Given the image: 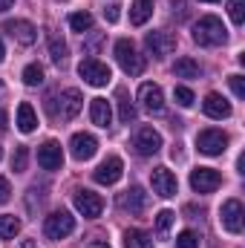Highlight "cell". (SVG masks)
<instances>
[{"instance_id": "1", "label": "cell", "mask_w": 245, "mask_h": 248, "mask_svg": "<svg viewBox=\"0 0 245 248\" xmlns=\"http://www.w3.org/2000/svg\"><path fill=\"white\" fill-rule=\"evenodd\" d=\"M193 41H196L199 46H219V44L228 41V29L222 26L219 17L205 15V17H199V20L193 23Z\"/></svg>"}, {"instance_id": "2", "label": "cell", "mask_w": 245, "mask_h": 248, "mask_svg": "<svg viewBox=\"0 0 245 248\" xmlns=\"http://www.w3.org/2000/svg\"><path fill=\"white\" fill-rule=\"evenodd\" d=\"M52 101H58V107H49V113H52L55 122H72V119L81 113V107H84V95H81V90H75V87L63 90L61 95L52 98Z\"/></svg>"}, {"instance_id": "3", "label": "cell", "mask_w": 245, "mask_h": 248, "mask_svg": "<svg viewBox=\"0 0 245 248\" xmlns=\"http://www.w3.org/2000/svg\"><path fill=\"white\" fill-rule=\"evenodd\" d=\"M116 61H119V66H122L127 75H133V78L144 72V58L138 55L136 44H133V41H127V38L116 41Z\"/></svg>"}, {"instance_id": "4", "label": "cell", "mask_w": 245, "mask_h": 248, "mask_svg": "<svg viewBox=\"0 0 245 248\" xmlns=\"http://www.w3.org/2000/svg\"><path fill=\"white\" fill-rule=\"evenodd\" d=\"M78 75H81L84 84H90V87H107L110 78H113L110 66L104 61H98V58H84V61L78 63Z\"/></svg>"}, {"instance_id": "5", "label": "cell", "mask_w": 245, "mask_h": 248, "mask_svg": "<svg viewBox=\"0 0 245 248\" xmlns=\"http://www.w3.org/2000/svg\"><path fill=\"white\" fill-rule=\"evenodd\" d=\"M75 231V217H69L66 211H55L44 219V234L46 240H66Z\"/></svg>"}, {"instance_id": "6", "label": "cell", "mask_w": 245, "mask_h": 248, "mask_svg": "<svg viewBox=\"0 0 245 248\" xmlns=\"http://www.w3.org/2000/svg\"><path fill=\"white\" fill-rule=\"evenodd\" d=\"M219 222L228 234H243V225H245V208L240 199H228L222 202V211H219Z\"/></svg>"}, {"instance_id": "7", "label": "cell", "mask_w": 245, "mask_h": 248, "mask_svg": "<svg viewBox=\"0 0 245 248\" xmlns=\"http://www.w3.org/2000/svg\"><path fill=\"white\" fill-rule=\"evenodd\" d=\"M196 150L205 156H219L228 150V136L222 130H202L196 136Z\"/></svg>"}, {"instance_id": "8", "label": "cell", "mask_w": 245, "mask_h": 248, "mask_svg": "<svg viewBox=\"0 0 245 248\" xmlns=\"http://www.w3.org/2000/svg\"><path fill=\"white\" fill-rule=\"evenodd\" d=\"M150 185H153V193L162 196V199H170V196H176V190H179V182H176V176H173L170 168H156V170L150 173Z\"/></svg>"}, {"instance_id": "9", "label": "cell", "mask_w": 245, "mask_h": 248, "mask_svg": "<svg viewBox=\"0 0 245 248\" xmlns=\"http://www.w3.org/2000/svg\"><path fill=\"white\" fill-rule=\"evenodd\" d=\"M124 173V162L119 156H107L95 170H92V179L98 182V185H116L119 179H122Z\"/></svg>"}, {"instance_id": "10", "label": "cell", "mask_w": 245, "mask_h": 248, "mask_svg": "<svg viewBox=\"0 0 245 248\" xmlns=\"http://www.w3.org/2000/svg\"><path fill=\"white\" fill-rule=\"evenodd\" d=\"M219 185H222L219 170H214V168H196V170H190V187L196 193H214Z\"/></svg>"}, {"instance_id": "11", "label": "cell", "mask_w": 245, "mask_h": 248, "mask_svg": "<svg viewBox=\"0 0 245 248\" xmlns=\"http://www.w3.org/2000/svg\"><path fill=\"white\" fill-rule=\"evenodd\" d=\"M133 147H136L138 156H156L162 150V136L153 127H138V133L133 139Z\"/></svg>"}, {"instance_id": "12", "label": "cell", "mask_w": 245, "mask_h": 248, "mask_svg": "<svg viewBox=\"0 0 245 248\" xmlns=\"http://www.w3.org/2000/svg\"><path fill=\"white\" fill-rule=\"evenodd\" d=\"M72 202H75V211L84 214L87 219H95L104 211V199L98 193H92V190H75V199Z\"/></svg>"}, {"instance_id": "13", "label": "cell", "mask_w": 245, "mask_h": 248, "mask_svg": "<svg viewBox=\"0 0 245 248\" xmlns=\"http://www.w3.org/2000/svg\"><path fill=\"white\" fill-rule=\"evenodd\" d=\"M144 46H147V52L153 58H165V55H170L176 49V38L170 32H147Z\"/></svg>"}, {"instance_id": "14", "label": "cell", "mask_w": 245, "mask_h": 248, "mask_svg": "<svg viewBox=\"0 0 245 248\" xmlns=\"http://www.w3.org/2000/svg\"><path fill=\"white\" fill-rule=\"evenodd\" d=\"M69 150H72V156L78 162H87V159H92L98 153V139L92 133H75L69 139Z\"/></svg>"}, {"instance_id": "15", "label": "cell", "mask_w": 245, "mask_h": 248, "mask_svg": "<svg viewBox=\"0 0 245 248\" xmlns=\"http://www.w3.org/2000/svg\"><path fill=\"white\" fill-rule=\"evenodd\" d=\"M38 165L44 170H61L63 168V150L58 141H44L38 147Z\"/></svg>"}, {"instance_id": "16", "label": "cell", "mask_w": 245, "mask_h": 248, "mask_svg": "<svg viewBox=\"0 0 245 248\" xmlns=\"http://www.w3.org/2000/svg\"><path fill=\"white\" fill-rule=\"evenodd\" d=\"M138 101L144 104L147 113H162L165 110V93L159 84H141L138 90Z\"/></svg>"}, {"instance_id": "17", "label": "cell", "mask_w": 245, "mask_h": 248, "mask_svg": "<svg viewBox=\"0 0 245 248\" xmlns=\"http://www.w3.org/2000/svg\"><path fill=\"white\" fill-rule=\"evenodd\" d=\"M3 29H6L17 44H23V46H32V44H35V38H38V29H35L29 20H9Z\"/></svg>"}, {"instance_id": "18", "label": "cell", "mask_w": 245, "mask_h": 248, "mask_svg": "<svg viewBox=\"0 0 245 248\" xmlns=\"http://www.w3.org/2000/svg\"><path fill=\"white\" fill-rule=\"evenodd\" d=\"M202 110H205V116L208 119H228L231 116V104L219 95V93H208L205 95V101H202Z\"/></svg>"}, {"instance_id": "19", "label": "cell", "mask_w": 245, "mask_h": 248, "mask_svg": "<svg viewBox=\"0 0 245 248\" xmlns=\"http://www.w3.org/2000/svg\"><path fill=\"white\" fill-rule=\"evenodd\" d=\"M122 208L130 211V214H144L147 211V193H144V187H138V185L130 187L122 196Z\"/></svg>"}, {"instance_id": "20", "label": "cell", "mask_w": 245, "mask_h": 248, "mask_svg": "<svg viewBox=\"0 0 245 248\" xmlns=\"http://www.w3.org/2000/svg\"><path fill=\"white\" fill-rule=\"evenodd\" d=\"M90 119H92V124H98V127H110V122H113L110 101L107 98H92L90 101Z\"/></svg>"}, {"instance_id": "21", "label": "cell", "mask_w": 245, "mask_h": 248, "mask_svg": "<svg viewBox=\"0 0 245 248\" xmlns=\"http://www.w3.org/2000/svg\"><path fill=\"white\" fill-rule=\"evenodd\" d=\"M153 17V0H136L130 6V23L133 26H144Z\"/></svg>"}, {"instance_id": "22", "label": "cell", "mask_w": 245, "mask_h": 248, "mask_svg": "<svg viewBox=\"0 0 245 248\" xmlns=\"http://www.w3.org/2000/svg\"><path fill=\"white\" fill-rule=\"evenodd\" d=\"M38 127V116H35V107L29 104V101H23L20 107H17V130L20 133H32Z\"/></svg>"}, {"instance_id": "23", "label": "cell", "mask_w": 245, "mask_h": 248, "mask_svg": "<svg viewBox=\"0 0 245 248\" xmlns=\"http://www.w3.org/2000/svg\"><path fill=\"white\" fill-rule=\"evenodd\" d=\"M124 248H153V237L141 228H130L124 234Z\"/></svg>"}, {"instance_id": "24", "label": "cell", "mask_w": 245, "mask_h": 248, "mask_svg": "<svg viewBox=\"0 0 245 248\" xmlns=\"http://www.w3.org/2000/svg\"><path fill=\"white\" fill-rule=\"evenodd\" d=\"M173 75L176 78H199L202 75V66L193 61V58H179L173 63Z\"/></svg>"}, {"instance_id": "25", "label": "cell", "mask_w": 245, "mask_h": 248, "mask_svg": "<svg viewBox=\"0 0 245 248\" xmlns=\"http://www.w3.org/2000/svg\"><path fill=\"white\" fill-rule=\"evenodd\" d=\"M20 234V219L15 214H0V237L3 240H15Z\"/></svg>"}, {"instance_id": "26", "label": "cell", "mask_w": 245, "mask_h": 248, "mask_svg": "<svg viewBox=\"0 0 245 248\" xmlns=\"http://www.w3.org/2000/svg\"><path fill=\"white\" fill-rule=\"evenodd\" d=\"M119 119H122V124H130L136 122V104L130 101V95H127V90H119Z\"/></svg>"}, {"instance_id": "27", "label": "cell", "mask_w": 245, "mask_h": 248, "mask_svg": "<svg viewBox=\"0 0 245 248\" xmlns=\"http://www.w3.org/2000/svg\"><path fill=\"white\" fill-rule=\"evenodd\" d=\"M66 52L69 49H66V44H63L61 38L58 35H49V55H52V61L58 63V66L66 63Z\"/></svg>"}, {"instance_id": "28", "label": "cell", "mask_w": 245, "mask_h": 248, "mask_svg": "<svg viewBox=\"0 0 245 248\" xmlns=\"http://www.w3.org/2000/svg\"><path fill=\"white\" fill-rule=\"evenodd\" d=\"M69 26H72V32H90L92 29V15L90 12H75V15H69Z\"/></svg>"}, {"instance_id": "29", "label": "cell", "mask_w": 245, "mask_h": 248, "mask_svg": "<svg viewBox=\"0 0 245 248\" xmlns=\"http://www.w3.org/2000/svg\"><path fill=\"white\" fill-rule=\"evenodd\" d=\"M173 219H176V214H173V211H159V214H156V234H159L162 240L168 237V231H170Z\"/></svg>"}, {"instance_id": "30", "label": "cell", "mask_w": 245, "mask_h": 248, "mask_svg": "<svg viewBox=\"0 0 245 248\" xmlns=\"http://www.w3.org/2000/svg\"><path fill=\"white\" fill-rule=\"evenodd\" d=\"M44 81V66L41 63H29L26 69H23V84L26 87H38Z\"/></svg>"}, {"instance_id": "31", "label": "cell", "mask_w": 245, "mask_h": 248, "mask_svg": "<svg viewBox=\"0 0 245 248\" xmlns=\"http://www.w3.org/2000/svg\"><path fill=\"white\" fill-rule=\"evenodd\" d=\"M26 162H29V147L20 144V147L15 150V156H12V170H15V173H23V170H26Z\"/></svg>"}, {"instance_id": "32", "label": "cell", "mask_w": 245, "mask_h": 248, "mask_svg": "<svg viewBox=\"0 0 245 248\" xmlns=\"http://www.w3.org/2000/svg\"><path fill=\"white\" fill-rule=\"evenodd\" d=\"M228 15L237 26L245 23V0H228Z\"/></svg>"}, {"instance_id": "33", "label": "cell", "mask_w": 245, "mask_h": 248, "mask_svg": "<svg viewBox=\"0 0 245 248\" xmlns=\"http://www.w3.org/2000/svg\"><path fill=\"white\" fill-rule=\"evenodd\" d=\"M173 98H176V104H179V107H193V101H196V98H193V93H190L187 87H176V90H173Z\"/></svg>"}, {"instance_id": "34", "label": "cell", "mask_w": 245, "mask_h": 248, "mask_svg": "<svg viewBox=\"0 0 245 248\" xmlns=\"http://www.w3.org/2000/svg\"><path fill=\"white\" fill-rule=\"evenodd\" d=\"M176 248H199V237L193 231H182L176 237Z\"/></svg>"}, {"instance_id": "35", "label": "cell", "mask_w": 245, "mask_h": 248, "mask_svg": "<svg viewBox=\"0 0 245 248\" xmlns=\"http://www.w3.org/2000/svg\"><path fill=\"white\" fill-rule=\"evenodd\" d=\"M228 84H231V90H234V95H237V98H245V78H243V75H231V78H228Z\"/></svg>"}, {"instance_id": "36", "label": "cell", "mask_w": 245, "mask_h": 248, "mask_svg": "<svg viewBox=\"0 0 245 248\" xmlns=\"http://www.w3.org/2000/svg\"><path fill=\"white\" fill-rule=\"evenodd\" d=\"M170 9H173V17L176 20H184L187 17V3L184 0H170Z\"/></svg>"}, {"instance_id": "37", "label": "cell", "mask_w": 245, "mask_h": 248, "mask_svg": "<svg viewBox=\"0 0 245 248\" xmlns=\"http://www.w3.org/2000/svg\"><path fill=\"white\" fill-rule=\"evenodd\" d=\"M9 199H12V185H9V179H3V176H0V205H3V202H9Z\"/></svg>"}, {"instance_id": "38", "label": "cell", "mask_w": 245, "mask_h": 248, "mask_svg": "<svg viewBox=\"0 0 245 248\" xmlns=\"http://www.w3.org/2000/svg\"><path fill=\"white\" fill-rule=\"evenodd\" d=\"M104 17H107L110 23H116V20H119V6H107V9H104Z\"/></svg>"}, {"instance_id": "39", "label": "cell", "mask_w": 245, "mask_h": 248, "mask_svg": "<svg viewBox=\"0 0 245 248\" xmlns=\"http://www.w3.org/2000/svg\"><path fill=\"white\" fill-rule=\"evenodd\" d=\"M87 248H110V246H107L104 240H92V243H90V246H87Z\"/></svg>"}, {"instance_id": "40", "label": "cell", "mask_w": 245, "mask_h": 248, "mask_svg": "<svg viewBox=\"0 0 245 248\" xmlns=\"http://www.w3.org/2000/svg\"><path fill=\"white\" fill-rule=\"evenodd\" d=\"M12 3H15V0H0V12H6V9H12Z\"/></svg>"}, {"instance_id": "41", "label": "cell", "mask_w": 245, "mask_h": 248, "mask_svg": "<svg viewBox=\"0 0 245 248\" xmlns=\"http://www.w3.org/2000/svg\"><path fill=\"white\" fill-rule=\"evenodd\" d=\"M0 130H6V113L0 110Z\"/></svg>"}, {"instance_id": "42", "label": "cell", "mask_w": 245, "mask_h": 248, "mask_svg": "<svg viewBox=\"0 0 245 248\" xmlns=\"http://www.w3.org/2000/svg\"><path fill=\"white\" fill-rule=\"evenodd\" d=\"M6 58V46H3V41H0V61Z\"/></svg>"}, {"instance_id": "43", "label": "cell", "mask_w": 245, "mask_h": 248, "mask_svg": "<svg viewBox=\"0 0 245 248\" xmlns=\"http://www.w3.org/2000/svg\"><path fill=\"white\" fill-rule=\"evenodd\" d=\"M23 248H35V243H29V240H26V243H23Z\"/></svg>"}, {"instance_id": "44", "label": "cell", "mask_w": 245, "mask_h": 248, "mask_svg": "<svg viewBox=\"0 0 245 248\" xmlns=\"http://www.w3.org/2000/svg\"><path fill=\"white\" fill-rule=\"evenodd\" d=\"M202 3H219V0H202Z\"/></svg>"}, {"instance_id": "45", "label": "cell", "mask_w": 245, "mask_h": 248, "mask_svg": "<svg viewBox=\"0 0 245 248\" xmlns=\"http://www.w3.org/2000/svg\"><path fill=\"white\" fill-rule=\"evenodd\" d=\"M0 93H3V81H0Z\"/></svg>"}, {"instance_id": "46", "label": "cell", "mask_w": 245, "mask_h": 248, "mask_svg": "<svg viewBox=\"0 0 245 248\" xmlns=\"http://www.w3.org/2000/svg\"><path fill=\"white\" fill-rule=\"evenodd\" d=\"M0 159H3V150H0Z\"/></svg>"}]
</instances>
